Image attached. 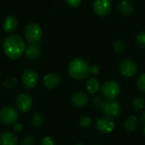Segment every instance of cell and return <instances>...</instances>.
Listing matches in <instances>:
<instances>
[{
  "instance_id": "1",
  "label": "cell",
  "mask_w": 145,
  "mask_h": 145,
  "mask_svg": "<svg viewBox=\"0 0 145 145\" xmlns=\"http://www.w3.org/2000/svg\"><path fill=\"white\" fill-rule=\"evenodd\" d=\"M3 51L5 55L11 59H18L22 56L25 50L24 39L16 34L8 36L3 42Z\"/></svg>"
},
{
  "instance_id": "2",
  "label": "cell",
  "mask_w": 145,
  "mask_h": 145,
  "mask_svg": "<svg viewBox=\"0 0 145 145\" xmlns=\"http://www.w3.org/2000/svg\"><path fill=\"white\" fill-rule=\"evenodd\" d=\"M89 64L84 58L76 57L71 61L68 72L71 77L77 80H82L89 75Z\"/></svg>"
},
{
  "instance_id": "3",
  "label": "cell",
  "mask_w": 145,
  "mask_h": 145,
  "mask_svg": "<svg viewBox=\"0 0 145 145\" xmlns=\"http://www.w3.org/2000/svg\"><path fill=\"white\" fill-rule=\"evenodd\" d=\"M24 36L29 43H37L41 40L42 31L41 26L36 23H29L24 30Z\"/></svg>"
},
{
  "instance_id": "4",
  "label": "cell",
  "mask_w": 145,
  "mask_h": 145,
  "mask_svg": "<svg viewBox=\"0 0 145 145\" xmlns=\"http://www.w3.org/2000/svg\"><path fill=\"white\" fill-rule=\"evenodd\" d=\"M101 92L106 99H116L121 92V87L116 81L108 80L102 85Z\"/></svg>"
},
{
  "instance_id": "5",
  "label": "cell",
  "mask_w": 145,
  "mask_h": 145,
  "mask_svg": "<svg viewBox=\"0 0 145 145\" xmlns=\"http://www.w3.org/2000/svg\"><path fill=\"white\" fill-rule=\"evenodd\" d=\"M118 69L120 73L125 78L133 77L138 71L137 64L131 59L125 58L122 59L118 65Z\"/></svg>"
},
{
  "instance_id": "6",
  "label": "cell",
  "mask_w": 145,
  "mask_h": 145,
  "mask_svg": "<svg viewBox=\"0 0 145 145\" xmlns=\"http://www.w3.org/2000/svg\"><path fill=\"white\" fill-rule=\"evenodd\" d=\"M101 110L105 114V115L110 118H116L121 115V107L119 102H117L116 100L107 99V101L105 102Z\"/></svg>"
},
{
  "instance_id": "7",
  "label": "cell",
  "mask_w": 145,
  "mask_h": 145,
  "mask_svg": "<svg viewBox=\"0 0 145 145\" xmlns=\"http://www.w3.org/2000/svg\"><path fill=\"white\" fill-rule=\"evenodd\" d=\"M18 116L17 110L11 106H6L0 109V122L3 125L14 124L18 120Z\"/></svg>"
},
{
  "instance_id": "8",
  "label": "cell",
  "mask_w": 145,
  "mask_h": 145,
  "mask_svg": "<svg viewBox=\"0 0 145 145\" xmlns=\"http://www.w3.org/2000/svg\"><path fill=\"white\" fill-rule=\"evenodd\" d=\"M96 127L99 132L103 134H108L115 129L116 123L112 118L105 115L96 120Z\"/></svg>"
},
{
  "instance_id": "9",
  "label": "cell",
  "mask_w": 145,
  "mask_h": 145,
  "mask_svg": "<svg viewBox=\"0 0 145 145\" xmlns=\"http://www.w3.org/2000/svg\"><path fill=\"white\" fill-rule=\"evenodd\" d=\"M15 104L17 108L23 113L29 112L33 106V100L30 94L23 92L16 97Z\"/></svg>"
},
{
  "instance_id": "10",
  "label": "cell",
  "mask_w": 145,
  "mask_h": 145,
  "mask_svg": "<svg viewBox=\"0 0 145 145\" xmlns=\"http://www.w3.org/2000/svg\"><path fill=\"white\" fill-rule=\"evenodd\" d=\"M38 73L33 69L25 70L21 76V81L25 87L27 89H33L38 83Z\"/></svg>"
},
{
  "instance_id": "11",
  "label": "cell",
  "mask_w": 145,
  "mask_h": 145,
  "mask_svg": "<svg viewBox=\"0 0 145 145\" xmlns=\"http://www.w3.org/2000/svg\"><path fill=\"white\" fill-rule=\"evenodd\" d=\"M93 9L98 15L105 16L111 11L112 3L110 0H94Z\"/></svg>"
},
{
  "instance_id": "12",
  "label": "cell",
  "mask_w": 145,
  "mask_h": 145,
  "mask_svg": "<svg viewBox=\"0 0 145 145\" xmlns=\"http://www.w3.org/2000/svg\"><path fill=\"white\" fill-rule=\"evenodd\" d=\"M62 81V78L59 74L55 73H48L44 75L42 79L43 85L48 89H54L58 87Z\"/></svg>"
},
{
  "instance_id": "13",
  "label": "cell",
  "mask_w": 145,
  "mask_h": 145,
  "mask_svg": "<svg viewBox=\"0 0 145 145\" xmlns=\"http://www.w3.org/2000/svg\"><path fill=\"white\" fill-rule=\"evenodd\" d=\"M88 96L84 91H76L71 96V103L77 108H83L88 103Z\"/></svg>"
},
{
  "instance_id": "14",
  "label": "cell",
  "mask_w": 145,
  "mask_h": 145,
  "mask_svg": "<svg viewBox=\"0 0 145 145\" xmlns=\"http://www.w3.org/2000/svg\"><path fill=\"white\" fill-rule=\"evenodd\" d=\"M25 54L27 58L34 60L39 57L41 54V48L37 43H30L25 50Z\"/></svg>"
},
{
  "instance_id": "15",
  "label": "cell",
  "mask_w": 145,
  "mask_h": 145,
  "mask_svg": "<svg viewBox=\"0 0 145 145\" xmlns=\"http://www.w3.org/2000/svg\"><path fill=\"white\" fill-rule=\"evenodd\" d=\"M0 145H18V138L11 132L0 134Z\"/></svg>"
},
{
  "instance_id": "16",
  "label": "cell",
  "mask_w": 145,
  "mask_h": 145,
  "mask_svg": "<svg viewBox=\"0 0 145 145\" xmlns=\"http://www.w3.org/2000/svg\"><path fill=\"white\" fill-rule=\"evenodd\" d=\"M117 7L119 12L124 16H129L133 13V4L130 0H121Z\"/></svg>"
},
{
  "instance_id": "17",
  "label": "cell",
  "mask_w": 145,
  "mask_h": 145,
  "mask_svg": "<svg viewBox=\"0 0 145 145\" xmlns=\"http://www.w3.org/2000/svg\"><path fill=\"white\" fill-rule=\"evenodd\" d=\"M18 26V20L14 15H8L3 21V30L5 32L10 33L14 32Z\"/></svg>"
},
{
  "instance_id": "18",
  "label": "cell",
  "mask_w": 145,
  "mask_h": 145,
  "mask_svg": "<svg viewBox=\"0 0 145 145\" xmlns=\"http://www.w3.org/2000/svg\"><path fill=\"white\" fill-rule=\"evenodd\" d=\"M86 89L91 94L97 93L100 89V84L99 79H96L95 77L89 78L86 82Z\"/></svg>"
},
{
  "instance_id": "19",
  "label": "cell",
  "mask_w": 145,
  "mask_h": 145,
  "mask_svg": "<svg viewBox=\"0 0 145 145\" xmlns=\"http://www.w3.org/2000/svg\"><path fill=\"white\" fill-rule=\"evenodd\" d=\"M138 120L136 116H129L124 121V128L128 132H133L137 130Z\"/></svg>"
},
{
  "instance_id": "20",
  "label": "cell",
  "mask_w": 145,
  "mask_h": 145,
  "mask_svg": "<svg viewBox=\"0 0 145 145\" xmlns=\"http://www.w3.org/2000/svg\"><path fill=\"white\" fill-rule=\"evenodd\" d=\"M30 122H31V125L33 127H36V128L39 127L43 123V116H42V115L40 114V113H38V112L34 113L31 116Z\"/></svg>"
},
{
  "instance_id": "21",
  "label": "cell",
  "mask_w": 145,
  "mask_h": 145,
  "mask_svg": "<svg viewBox=\"0 0 145 145\" xmlns=\"http://www.w3.org/2000/svg\"><path fill=\"white\" fill-rule=\"evenodd\" d=\"M132 106L134 110L136 111H140L144 109L145 107V99L142 97H137L133 99Z\"/></svg>"
},
{
  "instance_id": "22",
  "label": "cell",
  "mask_w": 145,
  "mask_h": 145,
  "mask_svg": "<svg viewBox=\"0 0 145 145\" xmlns=\"http://www.w3.org/2000/svg\"><path fill=\"white\" fill-rule=\"evenodd\" d=\"M114 50L118 54H122L127 50V44L122 39H117L114 43Z\"/></svg>"
},
{
  "instance_id": "23",
  "label": "cell",
  "mask_w": 145,
  "mask_h": 145,
  "mask_svg": "<svg viewBox=\"0 0 145 145\" xmlns=\"http://www.w3.org/2000/svg\"><path fill=\"white\" fill-rule=\"evenodd\" d=\"M79 124L83 129H89L93 125L92 120L88 116H82L79 120Z\"/></svg>"
},
{
  "instance_id": "24",
  "label": "cell",
  "mask_w": 145,
  "mask_h": 145,
  "mask_svg": "<svg viewBox=\"0 0 145 145\" xmlns=\"http://www.w3.org/2000/svg\"><path fill=\"white\" fill-rule=\"evenodd\" d=\"M137 88L140 92L145 93V73H142L138 76L137 80Z\"/></svg>"
},
{
  "instance_id": "25",
  "label": "cell",
  "mask_w": 145,
  "mask_h": 145,
  "mask_svg": "<svg viewBox=\"0 0 145 145\" xmlns=\"http://www.w3.org/2000/svg\"><path fill=\"white\" fill-rule=\"evenodd\" d=\"M16 84L17 79L14 77H8L3 82V86L7 89H12L16 85Z\"/></svg>"
},
{
  "instance_id": "26",
  "label": "cell",
  "mask_w": 145,
  "mask_h": 145,
  "mask_svg": "<svg viewBox=\"0 0 145 145\" xmlns=\"http://www.w3.org/2000/svg\"><path fill=\"white\" fill-rule=\"evenodd\" d=\"M35 143H36L35 137L31 134H29L24 137V138L20 142V145H34Z\"/></svg>"
},
{
  "instance_id": "27",
  "label": "cell",
  "mask_w": 145,
  "mask_h": 145,
  "mask_svg": "<svg viewBox=\"0 0 145 145\" xmlns=\"http://www.w3.org/2000/svg\"><path fill=\"white\" fill-rule=\"evenodd\" d=\"M136 42L141 48H145V31H141L137 34Z\"/></svg>"
},
{
  "instance_id": "28",
  "label": "cell",
  "mask_w": 145,
  "mask_h": 145,
  "mask_svg": "<svg viewBox=\"0 0 145 145\" xmlns=\"http://www.w3.org/2000/svg\"><path fill=\"white\" fill-rule=\"evenodd\" d=\"M105 99L99 96H95L93 100H92V103H93V105L96 108V109H102L104 103H105Z\"/></svg>"
},
{
  "instance_id": "29",
  "label": "cell",
  "mask_w": 145,
  "mask_h": 145,
  "mask_svg": "<svg viewBox=\"0 0 145 145\" xmlns=\"http://www.w3.org/2000/svg\"><path fill=\"white\" fill-rule=\"evenodd\" d=\"M41 145H56L54 140L51 137H44L41 142Z\"/></svg>"
},
{
  "instance_id": "30",
  "label": "cell",
  "mask_w": 145,
  "mask_h": 145,
  "mask_svg": "<svg viewBox=\"0 0 145 145\" xmlns=\"http://www.w3.org/2000/svg\"><path fill=\"white\" fill-rule=\"evenodd\" d=\"M100 69H99V67L98 65H91L90 68H89V74H92V75H97L99 73Z\"/></svg>"
},
{
  "instance_id": "31",
  "label": "cell",
  "mask_w": 145,
  "mask_h": 145,
  "mask_svg": "<svg viewBox=\"0 0 145 145\" xmlns=\"http://www.w3.org/2000/svg\"><path fill=\"white\" fill-rule=\"evenodd\" d=\"M65 1L70 7H72V8L78 7L82 2V0H65Z\"/></svg>"
},
{
  "instance_id": "32",
  "label": "cell",
  "mask_w": 145,
  "mask_h": 145,
  "mask_svg": "<svg viewBox=\"0 0 145 145\" xmlns=\"http://www.w3.org/2000/svg\"><path fill=\"white\" fill-rule=\"evenodd\" d=\"M14 130L16 132H21L23 130V126L21 124H15L14 126Z\"/></svg>"
},
{
  "instance_id": "33",
  "label": "cell",
  "mask_w": 145,
  "mask_h": 145,
  "mask_svg": "<svg viewBox=\"0 0 145 145\" xmlns=\"http://www.w3.org/2000/svg\"><path fill=\"white\" fill-rule=\"evenodd\" d=\"M140 121L144 126H145V111L142 113V115L140 116Z\"/></svg>"
},
{
  "instance_id": "34",
  "label": "cell",
  "mask_w": 145,
  "mask_h": 145,
  "mask_svg": "<svg viewBox=\"0 0 145 145\" xmlns=\"http://www.w3.org/2000/svg\"><path fill=\"white\" fill-rule=\"evenodd\" d=\"M143 132H144V136H145V126H144V127L143 128Z\"/></svg>"
},
{
  "instance_id": "35",
  "label": "cell",
  "mask_w": 145,
  "mask_h": 145,
  "mask_svg": "<svg viewBox=\"0 0 145 145\" xmlns=\"http://www.w3.org/2000/svg\"><path fill=\"white\" fill-rule=\"evenodd\" d=\"M75 145H85V144H75Z\"/></svg>"
},
{
  "instance_id": "36",
  "label": "cell",
  "mask_w": 145,
  "mask_h": 145,
  "mask_svg": "<svg viewBox=\"0 0 145 145\" xmlns=\"http://www.w3.org/2000/svg\"><path fill=\"white\" fill-rule=\"evenodd\" d=\"M92 145H100L99 144H97V143H95V144H92Z\"/></svg>"
}]
</instances>
